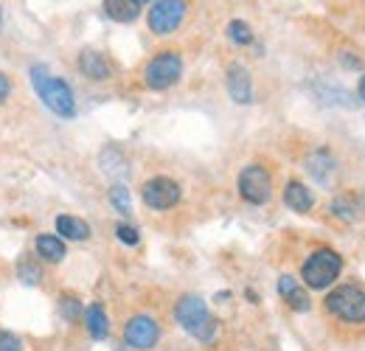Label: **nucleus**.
<instances>
[{"instance_id": "nucleus-1", "label": "nucleus", "mask_w": 365, "mask_h": 351, "mask_svg": "<svg viewBox=\"0 0 365 351\" xmlns=\"http://www.w3.org/2000/svg\"><path fill=\"white\" fill-rule=\"evenodd\" d=\"M29 76H31V85L37 90V96L43 98V104L53 116H59V118H73L76 116V98H73L71 85L65 79L51 76L48 68H43V65H31Z\"/></svg>"}, {"instance_id": "nucleus-2", "label": "nucleus", "mask_w": 365, "mask_h": 351, "mask_svg": "<svg viewBox=\"0 0 365 351\" xmlns=\"http://www.w3.org/2000/svg\"><path fill=\"white\" fill-rule=\"evenodd\" d=\"M175 320L200 343H214V337L220 332L217 317L208 312L205 301L200 295H182L175 307Z\"/></svg>"}, {"instance_id": "nucleus-3", "label": "nucleus", "mask_w": 365, "mask_h": 351, "mask_svg": "<svg viewBox=\"0 0 365 351\" xmlns=\"http://www.w3.org/2000/svg\"><path fill=\"white\" fill-rule=\"evenodd\" d=\"M326 312L349 326H365V290L357 284H340L334 287L326 301H323Z\"/></svg>"}, {"instance_id": "nucleus-4", "label": "nucleus", "mask_w": 365, "mask_h": 351, "mask_svg": "<svg viewBox=\"0 0 365 351\" xmlns=\"http://www.w3.org/2000/svg\"><path fill=\"white\" fill-rule=\"evenodd\" d=\"M343 273V256L331 248H318L301 264V278L309 290H329Z\"/></svg>"}, {"instance_id": "nucleus-5", "label": "nucleus", "mask_w": 365, "mask_h": 351, "mask_svg": "<svg viewBox=\"0 0 365 351\" xmlns=\"http://www.w3.org/2000/svg\"><path fill=\"white\" fill-rule=\"evenodd\" d=\"M182 76V56L175 51L155 54L143 68V85L149 90H169L180 82Z\"/></svg>"}, {"instance_id": "nucleus-6", "label": "nucleus", "mask_w": 365, "mask_h": 351, "mask_svg": "<svg viewBox=\"0 0 365 351\" xmlns=\"http://www.w3.org/2000/svg\"><path fill=\"white\" fill-rule=\"evenodd\" d=\"M188 14V0H155L146 14V26L158 37H169L182 26Z\"/></svg>"}, {"instance_id": "nucleus-7", "label": "nucleus", "mask_w": 365, "mask_h": 351, "mask_svg": "<svg viewBox=\"0 0 365 351\" xmlns=\"http://www.w3.org/2000/svg\"><path fill=\"white\" fill-rule=\"evenodd\" d=\"M236 188H239V197L250 205H264L270 203L273 197V177L264 166L253 163V166H245L239 172V180H236Z\"/></svg>"}, {"instance_id": "nucleus-8", "label": "nucleus", "mask_w": 365, "mask_h": 351, "mask_svg": "<svg viewBox=\"0 0 365 351\" xmlns=\"http://www.w3.org/2000/svg\"><path fill=\"white\" fill-rule=\"evenodd\" d=\"M182 191H180V183L172 180L166 175H158V177H149L140 188V200L146 208L152 211H172L178 203H180Z\"/></svg>"}, {"instance_id": "nucleus-9", "label": "nucleus", "mask_w": 365, "mask_h": 351, "mask_svg": "<svg viewBox=\"0 0 365 351\" xmlns=\"http://www.w3.org/2000/svg\"><path fill=\"white\" fill-rule=\"evenodd\" d=\"M124 340H127L130 349L149 351L160 340V326H158V320L149 317V315H135V317H130V323L124 326Z\"/></svg>"}, {"instance_id": "nucleus-10", "label": "nucleus", "mask_w": 365, "mask_h": 351, "mask_svg": "<svg viewBox=\"0 0 365 351\" xmlns=\"http://www.w3.org/2000/svg\"><path fill=\"white\" fill-rule=\"evenodd\" d=\"M228 93L236 104H253V79H250V71L239 62L228 65Z\"/></svg>"}, {"instance_id": "nucleus-11", "label": "nucleus", "mask_w": 365, "mask_h": 351, "mask_svg": "<svg viewBox=\"0 0 365 351\" xmlns=\"http://www.w3.org/2000/svg\"><path fill=\"white\" fill-rule=\"evenodd\" d=\"M278 295H281V301L292 309V312H309V309H312L309 292H307L292 275H281V278H278Z\"/></svg>"}, {"instance_id": "nucleus-12", "label": "nucleus", "mask_w": 365, "mask_h": 351, "mask_svg": "<svg viewBox=\"0 0 365 351\" xmlns=\"http://www.w3.org/2000/svg\"><path fill=\"white\" fill-rule=\"evenodd\" d=\"M79 71H82V76H88L93 82H104V79L113 76L110 59H107L104 54L93 51V48H85V51L79 54Z\"/></svg>"}, {"instance_id": "nucleus-13", "label": "nucleus", "mask_w": 365, "mask_h": 351, "mask_svg": "<svg viewBox=\"0 0 365 351\" xmlns=\"http://www.w3.org/2000/svg\"><path fill=\"white\" fill-rule=\"evenodd\" d=\"M284 205L289 211H295V214H309L315 208V194L301 180H289L284 185Z\"/></svg>"}, {"instance_id": "nucleus-14", "label": "nucleus", "mask_w": 365, "mask_h": 351, "mask_svg": "<svg viewBox=\"0 0 365 351\" xmlns=\"http://www.w3.org/2000/svg\"><path fill=\"white\" fill-rule=\"evenodd\" d=\"M329 214H331L334 220L346 222V225L357 222V220H360V214H363L360 197H357V194H351V191H346V194H337V197L329 203Z\"/></svg>"}, {"instance_id": "nucleus-15", "label": "nucleus", "mask_w": 365, "mask_h": 351, "mask_svg": "<svg viewBox=\"0 0 365 351\" xmlns=\"http://www.w3.org/2000/svg\"><path fill=\"white\" fill-rule=\"evenodd\" d=\"M334 158H331V152H326V149H315L312 155H309V161H307V172L318 180L320 185H331V175H334Z\"/></svg>"}, {"instance_id": "nucleus-16", "label": "nucleus", "mask_w": 365, "mask_h": 351, "mask_svg": "<svg viewBox=\"0 0 365 351\" xmlns=\"http://www.w3.org/2000/svg\"><path fill=\"white\" fill-rule=\"evenodd\" d=\"M53 225H56V233H59L62 239H71V242H85V239H91V225L85 220H79V217L59 214Z\"/></svg>"}, {"instance_id": "nucleus-17", "label": "nucleus", "mask_w": 365, "mask_h": 351, "mask_svg": "<svg viewBox=\"0 0 365 351\" xmlns=\"http://www.w3.org/2000/svg\"><path fill=\"white\" fill-rule=\"evenodd\" d=\"M104 14L113 23H135L140 17V3L138 0H104Z\"/></svg>"}, {"instance_id": "nucleus-18", "label": "nucleus", "mask_w": 365, "mask_h": 351, "mask_svg": "<svg viewBox=\"0 0 365 351\" xmlns=\"http://www.w3.org/2000/svg\"><path fill=\"white\" fill-rule=\"evenodd\" d=\"M34 248H37V256L51 264H59L65 259V253H68V248H65V242H62L59 233H56V236H53V233H40Z\"/></svg>"}, {"instance_id": "nucleus-19", "label": "nucleus", "mask_w": 365, "mask_h": 351, "mask_svg": "<svg viewBox=\"0 0 365 351\" xmlns=\"http://www.w3.org/2000/svg\"><path fill=\"white\" fill-rule=\"evenodd\" d=\"M85 326H88V332H91L93 340H107V335H110V317H107V312L101 304H91V307L85 309Z\"/></svg>"}, {"instance_id": "nucleus-20", "label": "nucleus", "mask_w": 365, "mask_h": 351, "mask_svg": "<svg viewBox=\"0 0 365 351\" xmlns=\"http://www.w3.org/2000/svg\"><path fill=\"white\" fill-rule=\"evenodd\" d=\"M101 169H104V175L115 177V183H124V177L130 172V166H127V161H124V155L115 149V146H107L104 152H101Z\"/></svg>"}, {"instance_id": "nucleus-21", "label": "nucleus", "mask_w": 365, "mask_h": 351, "mask_svg": "<svg viewBox=\"0 0 365 351\" xmlns=\"http://www.w3.org/2000/svg\"><path fill=\"white\" fill-rule=\"evenodd\" d=\"M59 312H62V317H65L68 323H76L79 317H85L82 301H79L73 292H62V298H59Z\"/></svg>"}, {"instance_id": "nucleus-22", "label": "nucleus", "mask_w": 365, "mask_h": 351, "mask_svg": "<svg viewBox=\"0 0 365 351\" xmlns=\"http://www.w3.org/2000/svg\"><path fill=\"white\" fill-rule=\"evenodd\" d=\"M110 203L118 214H130L133 211V197H130V188L124 183H115L110 185Z\"/></svg>"}, {"instance_id": "nucleus-23", "label": "nucleus", "mask_w": 365, "mask_h": 351, "mask_svg": "<svg viewBox=\"0 0 365 351\" xmlns=\"http://www.w3.org/2000/svg\"><path fill=\"white\" fill-rule=\"evenodd\" d=\"M17 275H20L23 284H31V287H37V284L43 281V270H40V264L31 262V259H20V262H17Z\"/></svg>"}, {"instance_id": "nucleus-24", "label": "nucleus", "mask_w": 365, "mask_h": 351, "mask_svg": "<svg viewBox=\"0 0 365 351\" xmlns=\"http://www.w3.org/2000/svg\"><path fill=\"white\" fill-rule=\"evenodd\" d=\"M228 37L233 45H250L253 43V29L245 23V20H230L228 23Z\"/></svg>"}, {"instance_id": "nucleus-25", "label": "nucleus", "mask_w": 365, "mask_h": 351, "mask_svg": "<svg viewBox=\"0 0 365 351\" xmlns=\"http://www.w3.org/2000/svg\"><path fill=\"white\" fill-rule=\"evenodd\" d=\"M115 236H118V242L127 245V248H135L138 242H140L138 228L135 225H130V222H118V225H115Z\"/></svg>"}, {"instance_id": "nucleus-26", "label": "nucleus", "mask_w": 365, "mask_h": 351, "mask_svg": "<svg viewBox=\"0 0 365 351\" xmlns=\"http://www.w3.org/2000/svg\"><path fill=\"white\" fill-rule=\"evenodd\" d=\"M0 351H23V343H20V337H17V335H11V332L0 329Z\"/></svg>"}, {"instance_id": "nucleus-27", "label": "nucleus", "mask_w": 365, "mask_h": 351, "mask_svg": "<svg viewBox=\"0 0 365 351\" xmlns=\"http://www.w3.org/2000/svg\"><path fill=\"white\" fill-rule=\"evenodd\" d=\"M343 65H346V68H357V71H363V59H360L357 54L351 56L349 51H343Z\"/></svg>"}, {"instance_id": "nucleus-28", "label": "nucleus", "mask_w": 365, "mask_h": 351, "mask_svg": "<svg viewBox=\"0 0 365 351\" xmlns=\"http://www.w3.org/2000/svg\"><path fill=\"white\" fill-rule=\"evenodd\" d=\"M9 93H11V82H9V76L0 71V104L9 98Z\"/></svg>"}, {"instance_id": "nucleus-29", "label": "nucleus", "mask_w": 365, "mask_h": 351, "mask_svg": "<svg viewBox=\"0 0 365 351\" xmlns=\"http://www.w3.org/2000/svg\"><path fill=\"white\" fill-rule=\"evenodd\" d=\"M357 93H360V98L365 101V73L360 76V85H357Z\"/></svg>"}, {"instance_id": "nucleus-30", "label": "nucleus", "mask_w": 365, "mask_h": 351, "mask_svg": "<svg viewBox=\"0 0 365 351\" xmlns=\"http://www.w3.org/2000/svg\"><path fill=\"white\" fill-rule=\"evenodd\" d=\"M138 3H140V6H143V3H155V0H138Z\"/></svg>"}, {"instance_id": "nucleus-31", "label": "nucleus", "mask_w": 365, "mask_h": 351, "mask_svg": "<svg viewBox=\"0 0 365 351\" xmlns=\"http://www.w3.org/2000/svg\"><path fill=\"white\" fill-rule=\"evenodd\" d=\"M0 26H3V11H0Z\"/></svg>"}]
</instances>
